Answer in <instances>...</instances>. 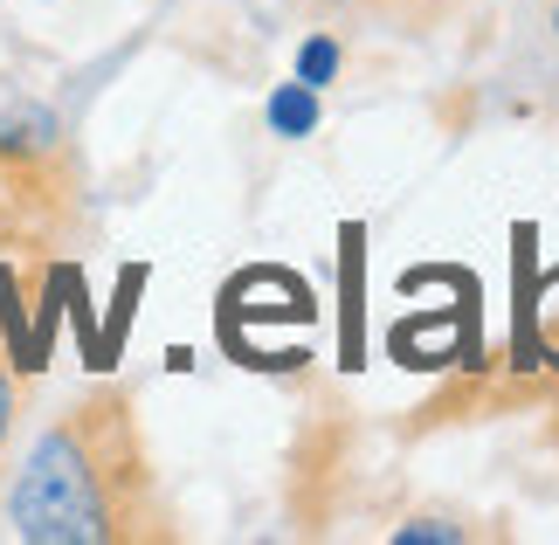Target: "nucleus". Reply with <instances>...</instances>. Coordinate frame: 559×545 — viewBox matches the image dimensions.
I'll return each instance as SVG.
<instances>
[{
    "instance_id": "nucleus-3",
    "label": "nucleus",
    "mask_w": 559,
    "mask_h": 545,
    "mask_svg": "<svg viewBox=\"0 0 559 545\" xmlns=\"http://www.w3.org/2000/svg\"><path fill=\"white\" fill-rule=\"evenodd\" d=\"M325 21H353V28H380L394 42H428L436 28H449L469 0H305Z\"/></svg>"
},
{
    "instance_id": "nucleus-4",
    "label": "nucleus",
    "mask_w": 559,
    "mask_h": 545,
    "mask_svg": "<svg viewBox=\"0 0 559 545\" xmlns=\"http://www.w3.org/2000/svg\"><path fill=\"white\" fill-rule=\"evenodd\" d=\"M21 401H28V387H21V359L8 353V339H0V490H8V470H14V428H21Z\"/></svg>"
},
{
    "instance_id": "nucleus-6",
    "label": "nucleus",
    "mask_w": 559,
    "mask_h": 545,
    "mask_svg": "<svg viewBox=\"0 0 559 545\" xmlns=\"http://www.w3.org/2000/svg\"><path fill=\"white\" fill-rule=\"evenodd\" d=\"M338 62H346V49H338L332 28H311L305 49H297V83H311V91H325V83L338 76Z\"/></svg>"
},
{
    "instance_id": "nucleus-7",
    "label": "nucleus",
    "mask_w": 559,
    "mask_h": 545,
    "mask_svg": "<svg viewBox=\"0 0 559 545\" xmlns=\"http://www.w3.org/2000/svg\"><path fill=\"white\" fill-rule=\"evenodd\" d=\"M386 538H394V545H415V538H428V545H469L477 532H469L463 518H407V525H394Z\"/></svg>"
},
{
    "instance_id": "nucleus-2",
    "label": "nucleus",
    "mask_w": 559,
    "mask_h": 545,
    "mask_svg": "<svg viewBox=\"0 0 559 545\" xmlns=\"http://www.w3.org/2000/svg\"><path fill=\"white\" fill-rule=\"evenodd\" d=\"M0 201L21 214V228H62L83 201L70 125L35 97L0 111Z\"/></svg>"
},
{
    "instance_id": "nucleus-9",
    "label": "nucleus",
    "mask_w": 559,
    "mask_h": 545,
    "mask_svg": "<svg viewBox=\"0 0 559 545\" xmlns=\"http://www.w3.org/2000/svg\"><path fill=\"white\" fill-rule=\"evenodd\" d=\"M546 28H552V42H559V0H552V14H546Z\"/></svg>"
},
{
    "instance_id": "nucleus-1",
    "label": "nucleus",
    "mask_w": 559,
    "mask_h": 545,
    "mask_svg": "<svg viewBox=\"0 0 559 545\" xmlns=\"http://www.w3.org/2000/svg\"><path fill=\"white\" fill-rule=\"evenodd\" d=\"M8 532L28 545H166L180 538L159 490L139 407L124 387H91L8 470Z\"/></svg>"
},
{
    "instance_id": "nucleus-8",
    "label": "nucleus",
    "mask_w": 559,
    "mask_h": 545,
    "mask_svg": "<svg viewBox=\"0 0 559 545\" xmlns=\"http://www.w3.org/2000/svg\"><path fill=\"white\" fill-rule=\"evenodd\" d=\"M546 449L559 455V380H552V394H546Z\"/></svg>"
},
{
    "instance_id": "nucleus-5",
    "label": "nucleus",
    "mask_w": 559,
    "mask_h": 545,
    "mask_svg": "<svg viewBox=\"0 0 559 545\" xmlns=\"http://www.w3.org/2000/svg\"><path fill=\"white\" fill-rule=\"evenodd\" d=\"M270 132L276 139H311L318 132V91L311 83H284V91L270 97Z\"/></svg>"
}]
</instances>
